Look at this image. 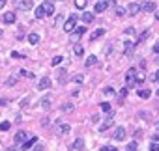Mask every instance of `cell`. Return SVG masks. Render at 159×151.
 Masks as SVG:
<instances>
[{
	"label": "cell",
	"instance_id": "obj_25",
	"mask_svg": "<svg viewBox=\"0 0 159 151\" xmlns=\"http://www.w3.org/2000/svg\"><path fill=\"white\" fill-rule=\"evenodd\" d=\"M148 36H150V32H148V30H144V32H142L140 36H138V41H137V45H138V43H142V41H146V39H148Z\"/></svg>",
	"mask_w": 159,
	"mask_h": 151
},
{
	"label": "cell",
	"instance_id": "obj_42",
	"mask_svg": "<svg viewBox=\"0 0 159 151\" xmlns=\"http://www.w3.org/2000/svg\"><path fill=\"white\" fill-rule=\"evenodd\" d=\"M152 80H153V82H159V71H155V73H153V77H152Z\"/></svg>",
	"mask_w": 159,
	"mask_h": 151
},
{
	"label": "cell",
	"instance_id": "obj_41",
	"mask_svg": "<svg viewBox=\"0 0 159 151\" xmlns=\"http://www.w3.org/2000/svg\"><path fill=\"white\" fill-rule=\"evenodd\" d=\"M137 82H144V73H140V75H137Z\"/></svg>",
	"mask_w": 159,
	"mask_h": 151
},
{
	"label": "cell",
	"instance_id": "obj_15",
	"mask_svg": "<svg viewBox=\"0 0 159 151\" xmlns=\"http://www.w3.org/2000/svg\"><path fill=\"white\" fill-rule=\"evenodd\" d=\"M96 64H97V56H94V54H92V56H88V58H86V62H84L86 67H94Z\"/></svg>",
	"mask_w": 159,
	"mask_h": 151
},
{
	"label": "cell",
	"instance_id": "obj_33",
	"mask_svg": "<svg viewBox=\"0 0 159 151\" xmlns=\"http://www.w3.org/2000/svg\"><path fill=\"white\" fill-rule=\"evenodd\" d=\"M62 60H64V58H62V56H54V58H53V60H51V64H53V65H58V64H60V62H62Z\"/></svg>",
	"mask_w": 159,
	"mask_h": 151
},
{
	"label": "cell",
	"instance_id": "obj_36",
	"mask_svg": "<svg viewBox=\"0 0 159 151\" xmlns=\"http://www.w3.org/2000/svg\"><path fill=\"white\" fill-rule=\"evenodd\" d=\"M9 129V121H2L0 123V131H8Z\"/></svg>",
	"mask_w": 159,
	"mask_h": 151
},
{
	"label": "cell",
	"instance_id": "obj_43",
	"mask_svg": "<svg viewBox=\"0 0 159 151\" xmlns=\"http://www.w3.org/2000/svg\"><path fill=\"white\" fill-rule=\"evenodd\" d=\"M153 52H155V54H159V41H157L155 45H153Z\"/></svg>",
	"mask_w": 159,
	"mask_h": 151
},
{
	"label": "cell",
	"instance_id": "obj_4",
	"mask_svg": "<svg viewBox=\"0 0 159 151\" xmlns=\"http://www.w3.org/2000/svg\"><path fill=\"white\" fill-rule=\"evenodd\" d=\"M75 23H77V17H75V15H71L68 21H66V24H64V32L71 34V32L75 30Z\"/></svg>",
	"mask_w": 159,
	"mask_h": 151
},
{
	"label": "cell",
	"instance_id": "obj_2",
	"mask_svg": "<svg viewBox=\"0 0 159 151\" xmlns=\"http://www.w3.org/2000/svg\"><path fill=\"white\" fill-rule=\"evenodd\" d=\"M84 32H86V28H84V26H79V28H75L73 32L69 34V41H73V43H79V39H81V36H84Z\"/></svg>",
	"mask_w": 159,
	"mask_h": 151
},
{
	"label": "cell",
	"instance_id": "obj_5",
	"mask_svg": "<svg viewBox=\"0 0 159 151\" xmlns=\"http://www.w3.org/2000/svg\"><path fill=\"white\" fill-rule=\"evenodd\" d=\"M142 9V6L140 4H137V2H131L129 6H127V13L129 15H138V11Z\"/></svg>",
	"mask_w": 159,
	"mask_h": 151
},
{
	"label": "cell",
	"instance_id": "obj_32",
	"mask_svg": "<svg viewBox=\"0 0 159 151\" xmlns=\"http://www.w3.org/2000/svg\"><path fill=\"white\" fill-rule=\"evenodd\" d=\"M73 82H77V84L84 82V77H83V75H75V77H73Z\"/></svg>",
	"mask_w": 159,
	"mask_h": 151
},
{
	"label": "cell",
	"instance_id": "obj_52",
	"mask_svg": "<svg viewBox=\"0 0 159 151\" xmlns=\"http://www.w3.org/2000/svg\"><path fill=\"white\" fill-rule=\"evenodd\" d=\"M51 2H53V0H51Z\"/></svg>",
	"mask_w": 159,
	"mask_h": 151
},
{
	"label": "cell",
	"instance_id": "obj_44",
	"mask_svg": "<svg viewBox=\"0 0 159 151\" xmlns=\"http://www.w3.org/2000/svg\"><path fill=\"white\" fill-rule=\"evenodd\" d=\"M11 56H13V58H24V56H21L19 52H11Z\"/></svg>",
	"mask_w": 159,
	"mask_h": 151
},
{
	"label": "cell",
	"instance_id": "obj_38",
	"mask_svg": "<svg viewBox=\"0 0 159 151\" xmlns=\"http://www.w3.org/2000/svg\"><path fill=\"white\" fill-rule=\"evenodd\" d=\"M99 151H118L116 147H112V145H105V147H101Z\"/></svg>",
	"mask_w": 159,
	"mask_h": 151
},
{
	"label": "cell",
	"instance_id": "obj_3",
	"mask_svg": "<svg viewBox=\"0 0 159 151\" xmlns=\"http://www.w3.org/2000/svg\"><path fill=\"white\" fill-rule=\"evenodd\" d=\"M112 125H114V116H112V114L109 112V116L105 118V121L99 125V133H105V131H107V129H111Z\"/></svg>",
	"mask_w": 159,
	"mask_h": 151
},
{
	"label": "cell",
	"instance_id": "obj_49",
	"mask_svg": "<svg viewBox=\"0 0 159 151\" xmlns=\"http://www.w3.org/2000/svg\"><path fill=\"white\" fill-rule=\"evenodd\" d=\"M155 95H157V97H159V90H157V92H155Z\"/></svg>",
	"mask_w": 159,
	"mask_h": 151
},
{
	"label": "cell",
	"instance_id": "obj_51",
	"mask_svg": "<svg viewBox=\"0 0 159 151\" xmlns=\"http://www.w3.org/2000/svg\"><path fill=\"white\" fill-rule=\"evenodd\" d=\"M0 36H2V30H0Z\"/></svg>",
	"mask_w": 159,
	"mask_h": 151
},
{
	"label": "cell",
	"instance_id": "obj_48",
	"mask_svg": "<svg viewBox=\"0 0 159 151\" xmlns=\"http://www.w3.org/2000/svg\"><path fill=\"white\" fill-rule=\"evenodd\" d=\"M155 19H157V21H159V11H155Z\"/></svg>",
	"mask_w": 159,
	"mask_h": 151
},
{
	"label": "cell",
	"instance_id": "obj_50",
	"mask_svg": "<svg viewBox=\"0 0 159 151\" xmlns=\"http://www.w3.org/2000/svg\"><path fill=\"white\" fill-rule=\"evenodd\" d=\"M8 151H17V149H8Z\"/></svg>",
	"mask_w": 159,
	"mask_h": 151
},
{
	"label": "cell",
	"instance_id": "obj_10",
	"mask_svg": "<svg viewBox=\"0 0 159 151\" xmlns=\"http://www.w3.org/2000/svg\"><path fill=\"white\" fill-rule=\"evenodd\" d=\"M49 88H51V78L43 77L41 80H39V84H38V90H49Z\"/></svg>",
	"mask_w": 159,
	"mask_h": 151
},
{
	"label": "cell",
	"instance_id": "obj_45",
	"mask_svg": "<svg viewBox=\"0 0 159 151\" xmlns=\"http://www.w3.org/2000/svg\"><path fill=\"white\" fill-rule=\"evenodd\" d=\"M4 104H8V101L6 99H0V107H4Z\"/></svg>",
	"mask_w": 159,
	"mask_h": 151
},
{
	"label": "cell",
	"instance_id": "obj_24",
	"mask_svg": "<svg viewBox=\"0 0 159 151\" xmlns=\"http://www.w3.org/2000/svg\"><path fill=\"white\" fill-rule=\"evenodd\" d=\"M45 15H47V13H45V9H43V6H39V8H36V17H38V19H41V17H45Z\"/></svg>",
	"mask_w": 159,
	"mask_h": 151
},
{
	"label": "cell",
	"instance_id": "obj_14",
	"mask_svg": "<svg viewBox=\"0 0 159 151\" xmlns=\"http://www.w3.org/2000/svg\"><path fill=\"white\" fill-rule=\"evenodd\" d=\"M15 21H17L15 13H11V11H9V13H6V15H4V23H8V24H13Z\"/></svg>",
	"mask_w": 159,
	"mask_h": 151
},
{
	"label": "cell",
	"instance_id": "obj_46",
	"mask_svg": "<svg viewBox=\"0 0 159 151\" xmlns=\"http://www.w3.org/2000/svg\"><path fill=\"white\" fill-rule=\"evenodd\" d=\"M41 149H43V147H41V145H36V147H34L32 151H41Z\"/></svg>",
	"mask_w": 159,
	"mask_h": 151
},
{
	"label": "cell",
	"instance_id": "obj_39",
	"mask_svg": "<svg viewBox=\"0 0 159 151\" xmlns=\"http://www.w3.org/2000/svg\"><path fill=\"white\" fill-rule=\"evenodd\" d=\"M125 34H127V36H133V34H135V28H133V26L125 28Z\"/></svg>",
	"mask_w": 159,
	"mask_h": 151
},
{
	"label": "cell",
	"instance_id": "obj_28",
	"mask_svg": "<svg viewBox=\"0 0 159 151\" xmlns=\"http://www.w3.org/2000/svg\"><path fill=\"white\" fill-rule=\"evenodd\" d=\"M66 75H68V73H66V71H64V69H62V71H60V73H58V82H60V84H64V82H66V80H68V77H66Z\"/></svg>",
	"mask_w": 159,
	"mask_h": 151
},
{
	"label": "cell",
	"instance_id": "obj_27",
	"mask_svg": "<svg viewBox=\"0 0 159 151\" xmlns=\"http://www.w3.org/2000/svg\"><path fill=\"white\" fill-rule=\"evenodd\" d=\"M69 131H71L69 125H60V127H58V133H60V134H68Z\"/></svg>",
	"mask_w": 159,
	"mask_h": 151
},
{
	"label": "cell",
	"instance_id": "obj_6",
	"mask_svg": "<svg viewBox=\"0 0 159 151\" xmlns=\"http://www.w3.org/2000/svg\"><path fill=\"white\" fill-rule=\"evenodd\" d=\"M28 138V133H24V131H19L17 134H15V144H24Z\"/></svg>",
	"mask_w": 159,
	"mask_h": 151
},
{
	"label": "cell",
	"instance_id": "obj_19",
	"mask_svg": "<svg viewBox=\"0 0 159 151\" xmlns=\"http://www.w3.org/2000/svg\"><path fill=\"white\" fill-rule=\"evenodd\" d=\"M73 52L77 54V56H83L84 54V47L81 43H75V47H73Z\"/></svg>",
	"mask_w": 159,
	"mask_h": 151
},
{
	"label": "cell",
	"instance_id": "obj_17",
	"mask_svg": "<svg viewBox=\"0 0 159 151\" xmlns=\"http://www.w3.org/2000/svg\"><path fill=\"white\" fill-rule=\"evenodd\" d=\"M73 149H75V151L84 149V140H83V138H77V140H75V144H73Z\"/></svg>",
	"mask_w": 159,
	"mask_h": 151
},
{
	"label": "cell",
	"instance_id": "obj_23",
	"mask_svg": "<svg viewBox=\"0 0 159 151\" xmlns=\"http://www.w3.org/2000/svg\"><path fill=\"white\" fill-rule=\"evenodd\" d=\"M86 4H88V0H75V8H79V9H84Z\"/></svg>",
	"mask_w": 159,
	"mask_h": 151
},
{
	"label": "cell",
	"instance_id": "obj_40",
	"mask_svg": "<svg viewBox=\"0 0 159 151\" xmlns=\"http://www.w3.org/2000/svg\"><path fill=\"white\" fill-rule=\"evenodd\" d=\"M62 110H64V112H71V110H73V107H71V104H64Z\"/></svg>",
	"mask_w": 159,
	"mask_h": 151
},
{
	"label": "cell",
	"instance_id": "obj_18",
	"mask_svg": "<svg viewBox=\"0 0 159 151\" xmlns=\"http://www.w3.org/2000/svg\"><path fill=\"white\" fill-rule=\"evenodd\" d=\"M28 43H30V45H38V43H39V36H38L36 32H32V34L28 36Z\"/></svg>",
	"mask_w": 159,
	"mask_h": 151
},
{
	"label": "cell",
	"instance_id": "obj_31",
	"mask_svg": "<svg viewBox=\"0 0 159 151\" xmlns=\"http://www.w3.org/2000/svg\"><path fill=\"white\" fill-rule=\"evenodd\" d=\"M19 75H21V77H26V78H32V77H34L30 71H24V69H21V71H19Z\"/></svg>",
	"mask_w": 159,
	"mask_h": 151
},
{
	"label": "cell",
	"instance_id": "obj_35",
	"mask_svg": "<svg viewBox=\"0 0 159 151\" xmlns=\"http://www.w3.org/2000/svg\"><path fill=\"white\" fill-rule=\"evenodd\" d=\"M103 93H105V95H114V90H112L111 86H107V88L103 90Z\"/></svg>",
	"mask_w": 159,
	"mask_h": 151
},
{
	"label": "cell",
	"instance_id": "obj_1",
	"mask_svg": "<svg viewBox=\"0 0 159 151\" xmlns=\"http://www.w3.org/2000/svg\"><path fill=\"white\" fill-rule=\"evenodd\" d=\"M135 84H137V71H135V67H129V71L125 73V86L131 88Z\"/></svg>",
	"mask_w": 159,
	"mask_h": 151
},
{
	"label": "cell",
	"instance_id": "obj_22",
	"mask_svg": "<svg viewBox=\"0 0 159 151\" xmlns=\"http://www.w3.org/2000/svg\"><path fill=\"white\" fill-rule=\"evenodd\" d=\"M137 93H138V97H142V99H148V97L152 95V93H150V90H138Z\"/></svg>",
	"mask_w": 159,
	"mask_h": 151
},
{
	"label": "cell",
	"instance_id": "obj_29",
	"mask_svg": "<svg viewBox=\"0 0 159 151\" xmlns=\"http://www.w3.org/2000/svg\"><path fill=\"white\" fill-rule=\"evenodd\" d=\"M41 107H43L45 110H49V108H51V97H45V99L41 101Z\"/></svg>",
	"mask_w": 159,
	"mask_h": 151
},
{
	"label": "cell",
	"instance_id": "obj_30",
	"mask_svg": "<svg viewBox=\"0 0 159 151\" xmlns=\"http://www.w3.org/2000/svg\"><path fill=\"white\" fill-rule=\"evenodd\" d=\"M101 110L109 114V112H111V103H101Z\"/></svg>",
	"mask_w": 159,
	"mask_h": 151
},
{
	"label": "cell",
	"instance_id": "obj_37",
	"mask_svg": "<svg viewBox=\"0 0 159 151\" xmlns=\"http://www.w3.org/2000/svg\"><path fill=\"white\" fill-rule=\"evenodd\" d=\"M150 151H159V144L157 142H152L150 144Z\"/></svg>",
	"mask_w": 159,
	"mask_h": 151
},
{
	"label": "cell",
	"instance_id": "obj_34",
	"mask_svg": "<svg viewBox=\"0 0 159 151\" xmlns=\"http://www.w3.org/2000/svg\"><path fill=\"white\" fill-rule=\"evenodd\" d=\"M125 151H137V142H129V145H127Z\"/></svg>",
	"mask_w": 159,
	"mask_h": 151
},
{
	"label": "cell",
	"instance_id": "obj_47",
	"mask_svg": "<svg viewBox=\"0 0 159 151\" xmlns=\"http://www.w3.org/2000/svg\"><path fill=\"white\" fill-rule=\"evenodd\" d=\"M6 2H8V0H0V8H4V6H6Z\"/></svg>",
	"mask_w": 159,
	"mask_h": 151
},
{
	"label": "cell",
	"instance_id": "obj_13",
	"mask_svg": "<svg viewBox=\"0 0 159 151\" xmlns=\"http://www.w3.org/2000/svg\"><path fill=\"white\" fill-rule=\"evenodd\" d=\"M142 11H155V2H144L142 4Z\"/></svg>",
	"mask_w": 159,
	"mask_h": 151
},
{
	"label": "cell",
	"instance_id": "obj_16",
	"mask_svg": "<svg viewBox=\"0 0 159 151\" xmlns=\"http://www.w3.org/2000/svg\"><path fill=\"white\" fill-rule=\"evenodd\" d=\"M105 34V30L103 28H99V30H96V32H92V36H90V41H96V39H99L101 36Z\"/></svg>",
	"mask_w": 159,
	"mask_h": 151
},
{
	"label": "cell",
	"instance_id": "obj_9",
	"mask_svg": "<svg viewBox=\"0 0 159 151\" xmlns=\"http://www.w3.org/2000/svg\"><path fill=\"white\" fill-rule=\"evenodd\" d=\"M112 136H114L116 140H125V129L124 127H116V131H114V134H112Z\"/></svg>",
	"mask_w": 159,
	"mask_h": 151
},
{
	"label": "cell",
	"instance_id": "obj_7",
	"mask_svg": "<svg viewBox=\"0 0 159 151\" xmlns=\"http://www.w3.org/2000/svg\"><path fill=\"white\" fill-rule=\"evenodd\" d=\"M107 8H109V2H107V0H99V2L96 4L94 11H96V13H101V11H105Z\"/></svg>",
	"mask_w": 159,
	"mask_h": 151
},
{
	"label": "cell",
	"instance_id": "obj_12",
	"mask_svg": "<svg viewBox=\"0 0 159 151\" xmlns=\"http://www.w3.org/2000/svg\"><path fill=\"white\" fill-rule=\"evenodd\" d=\"M135 45L137 43H133V41H125L124 43V54H131L133 49H135Z\"/></svg>",
	"mask_w": 159,
	"mask_h": 151
},
{
	"label": "cell",
	"instance_id": "obj_8",
	"mask_svg": "<svg viewBox=\"0 0 159 151\" xmlns=\"http://www.w3.org/2000/svg\"><path fill=\"white\" fill-rule=\"evenodd\" d=\"M41 6H43V9H45V13H47V15H53L54 13V4L51 2V0H45Z\"/></svg>",
	"mask_w": 159,
	"mask_h": 151
},
{
	"label": "cell",
	"instance_id": "obj_26",
	"mask_svg": "<svg viewBox=\"0 0 159 151\" xmlns=\"http://www.w3.org/2000/svg\"><path fill=\"white\" fill-rule=\"evenodd\" d=\"M114 13L118 15V17H125V13H127V9H124V8H114Z\"/></svg>",
	"mask_w": 159,
	"mask_h": 151
},
{
	"label": "cell",
	"instance_id": "obj_11",
	"mask_svg": "<svg viewBox=\"0 0 159 151\" xmlns=\"http://www.w3.org/2000/svg\"><path fill=\"white\" fill-rule=\"evenodd\" d=\"M17 8H19V9H24V11H26V9L32 8V0H19V2H17Z\"/></svg>",
	"mask_w": 159,
	"mask_h": 151
},
{
	"label": "cell",
	"instance_id": "obj_21",
	"mask_svg": "<svg viewBox=\"0 0 159 151\" xmlns=\"http://www.w3.org/2000/svg\"><path fill=\"white\" fill-rule=\"evenodd\" d=\"M83 21H84V23H92V21H94V13L84 11V13H83Z\"/></svg>",
	"mask_w": 159,
	"mask_h": 151
},
{
	"label": "cell",
	"instance_id": "obj_20",
	"mask_svg": "<svg viewBox=\"0 0 159 151\" xmlns=\"http://www.w3.org/2000/svg\"><path fill=\"white\" fill-rule=\"evenodd\" d=\"M36 142H38V138H30V140H26V142H24V144L21 145V149H30Z\"/></svg>",
	"mask_w": 159,
	"mask_h": 151
}]
</instances>
